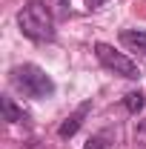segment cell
I'll return each instance as SVG.
<instances>
[{"instance_id":"cell-1","label":"cell","mask_w":146,"mask_h":149,"mask_svg":"<svg viewBox=\"0 0 146 149\" xmlns=\"http://www.w3.org/2000/svg\"><path fill=\"white\" fill-rule=\"evenodd\" d=\"M17 26H20V32L29 40H35V43H52L55 40V15L40 0L26 3L17 12Z\"/></svg>"},{"instance_id":"cell-2","label":"cell","mask_w":146,"mask_h":149,"mask_svg":"<svg viewBox=\"0 0 146 149\" xmlns=\"http://www.w3.org/2000/svg\"><path fill=\"white\" fill-rule=\"evenodd\" d=\"M9 77H12V86L17 92H23L26 97L43 100V97H52L55 95V80L43 72L40 66H35V63H20V66H15L9 72Z\"/></svg>"},{"instance_id":"cell-3","label":"cell","mask_w":146,"mask_h":149,"mask_svg":"<svg viewBox=\"0 0 146 149\" xmlns=\"http://www.w3.org/2000/svg\"><path fill=\"white\" fill-rule=\"evenodd\" d=\"M95 55H97V60H100L109 72L120 74V77H126V80H138V77H140L138 63H135L132 57H126L123 52H117L115 46H109V43H95Z\"/></svg>"},{"instance_id":"cell-4","label":"cell","mask_w":146,"mask_h":149,"mask_svg":"<svg viewBox=\"0 0 146 149\" xmlns=\"http://www.w3.org/2000/svg\"><path fill=\"white\" fill-rule=\"evenodd\" d=\"M89 112H92V100H83V103H80V106H77V109H74L72 115H69V118H66V120L60 123V129H57V135H60L63 141H66V138H72L74 132L80 129V123H83V118H86Z\"/></svg>"},{"instance_id":"cell-5","label":"cell","mask_w":146,"mask_h":149,"mask_svg":"<svg viewBox=\"0 0 146 149\" xmlns=\"http://www.w3.org/2000/svg\"><path fill=\"white\" fill-rule=\"evenodd\" d=\"M120 43H123L126 49H132V52L146 55V32L143 29H123V32H120Z\"/></svg>"},{"instance_id":"cell-6","label":"cell","mask_w":146,"mask_h":149,"mask_svg":"<svg viewBox=\"0 0 146 149\" xmlns=\"http://www.w3.org/2000/svg\"><path fill=\"white\" fill-rule=\"evenodd\" d=\"M0 103H3V120H6V123H23V120H26V112L20 109L9 95H6Z\"/></svg>"},{"instance_id":"cell-7","label":"cell","mask_w":146,"mask_h":149,"mask_svg":"<svg viewBox=\"0 0 146 149\" xmlns=\"http://www.w3.org/2000/svg\"><path fill=\"white\" fill-rule=\"evenodd\" d=\"M40 3L55 15V20H66L69 12H72V9H69V0H40Z\"/></svg>"},{"instance_id":"cell-8","label":"cell","mask_w":146,"mask_h":149,"mask_svg":"<svg viewBox=\"0 0 146 149\" xmlns=\"http://www.w3.org/2000/svg\"><path fill=\"white\" fill-rule=\"evenodd\" d=\"M143 103H146V97H143V92H140V89L126 95V109L132 112V115H138V112L143 109Z\"/></svg>"},{"instance_id":"cell-9","label":"cell","mask_w":146,"mask_h":149,"mask_svg":"<svg viewBox=\"0 0 146 149\" xmlns=\"http://www.w3.org/2000/svg\"><path fill=\"white\" fill-rule=\"evenodd\" d=\"M106 141H109V132H97V135H92L89 141H86L83 149H106V146H109Z\"/></svg>"},{"instance_id":"cell-10","label":"cell","mask_w":146,"mask_h":149,"mask_svg":"<svg viewBox=\"0 0 146 149\" xmlns=\"http://www.w3.org/2000/svg\"><path fill=\"white\" fill-rule=\"evenodd\" d=\"M135 138H138V143H146V120L138 123V132H135Z\"/></svg>"},{"instance_id":"cell-11","label":"cell","mask_w":146,"mask_h":149,"mask_svg":"<svg viewBox=\"0 0 146 149\" xmlns=\"http://www.w3.org/2000/svg\"><path fill=\"white\" fill-rule=\"evenodd\" d=\"M83 3H86V9H100L106 0H83Z\"/></svg>"}]
</instances>
